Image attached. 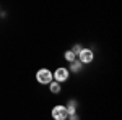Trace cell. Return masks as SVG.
I'll use <instances>...</instances> for the list:
<instances>
[{
	"mask_svg": "<svg viewBox=\"0 0 122 120\" xmlns=\"http://www.w3.org/2000/svg\"><path fill=\"white\" fill-rule=\"evenodd\" d=\"M75 54H73V52H72V50H68V52H67V54H65V58H67V60H68V62H72V60H75Z\"/></svg>",
	"mask_w": 122,
	"mask_h": 120,
	"instance_id": "52a82bcc",
	"label": "cell"
},
{
	"mask_svg": "<svg viewBox=\"0 0 122 120\" xmlns=\"http://www.w3.org/2000/svg\"><path fill=\"white\" fill-rule=\"evenodd\" d=\"M51 91L54 92V94H56V92H60V83H59V81H57V83H51Z\"/></svg>",
	"mask_w": 122,
	"mask_h": 120,
	"instance_id": "8992f818",
	"label": "cell"
},
{
	"mask_svg": "<svg viewBox=\"0 0 122 120\" xmlns=\"http://www.w3.org/2000/svg\"><path fill=\"white\" fill-rule=\"evenodd\" d=\"M36 80H38V83L41 84H47L52 81V73L49 72V70H46V68H41L38 73H36Z\"/></svg>",
	"mask_w": 122,
	"mask_h": 120,
	"instance_id": "6da1fadb",
	"label": "cell"
},
{
	"mask_svg": "<svg viewBox=\"0 0 122 120\" xmlns=\"http://www.w3.org/2000/svg\"><path fill=\"white\" fill-rule=\"evenodd\" d=\"M52 78H56L59 83L65 81L67 78H68V70L67 68H59V70H56V73L52 75Z\"/></svg>",
	"mask_w": 122,
	"mask_h": 120,
	"instance_id": "277c9868",
	"label": "cell"
},
{
	"mask_svg": "<svg viewBox=\"0 0 122 120\" xmlns=\"http://www.w3.org/2000/svg\"><path fill=\"white\" fill-rule=\"evenodd\" d=\"M81 49H83V47H81V46H78V44H76V46H73V49H72V52H73L75 55H78V52H80Z\"/></svg>",
	"mask_w": 122,
	"mask_h": 120,
	"instance_id": "ba28073f",
	"label": "cell"
},
{
	"mask_svg": "<svg viewBox=\"0 0 122 120\" xmlns=\"http://www.w3.org/2000/svg\"><path fill=\"white\" fill-rule=\"evenodd\" d=\"M78 57H80V62H81V63H90V62L93 60V52H91L90 49H81V50L78 52Z\"/></svg>",
	"mask_w": 122,
	"mask_h": 120,
	"instance_id": "3957f363",
	"label": "cell"
},
{
	"mask_svg": "<svg viewBox=\"0 0 122 120\" xmlns=\"http://www.w3.org/2000/svg\"><path fill=\"white\" fill-rule=\"evenodd\" d=\"M52 117L56 120H64L68 117V112H67V107L64 106H56L54 109H52Z\"/></svg>",
	"mask_w": 122,
	"mask_h": 120,
	"instance_id": "7a4b0ae2",
	"label": "cell"
},
{
	"mask_svg": "<svg viewBox=\"0 0 122 120\" xmlns=\"http://www.w3.org/2000/svg\"><path fill=\"white\" fill-rule=\"evenodd\" d=\"M70 70H72L73 73H78V72L81 70V62H80V60H72V62H70Z\"/></svg>",
	"mask_w": 122,
	"mask_h": 120,
	"instance_id": "5b68a950",
	"label": "cell"
}]
</instances>
